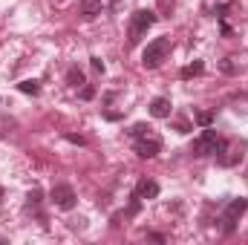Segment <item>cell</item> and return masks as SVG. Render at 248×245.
I'll list each match as a JSON object with an SVG mask.
<instances>
[{
    "mask_svg": "<svg viewBox=\"0 0 248 245\" xmlns=\"http://www.w3.org/2000/svg\"><path fill=\"white\" fill-rule=\"evenodd\" d=\"M156 23V15L150 12V9H136L133 15H130V29H127V44L130 46H136L141 38H144V32L150 29Z\"/></svg>",
    "mask_w": 248,
    "mask_h": 245,
    "instance_id": "cell-1",
    "label": "cell"
},
{
    "mask_svg": "<svg viewBox=\"0 0 248 245\" xmlns=\"http://www.w3.org/2000/svg\"><path fill=\"white\" fill-rule=\"evenodd\" d=\"M219 144H222L219 133H217L214 127H205V130H202V136H196V138H193V144H190V153H193L196 159H205V156H217Z\"/></svg>",
    "mask_w": 248,
    "mask_h": 245,
    "instance_id": "cell-2",
    "label": "cell"
},
{
    "mask_svg": "<svg viewBox=\"0 0 248 245\" xmlns=\"http://www.w3.org/2000/svg\"><path fill=\"white\" fill-rule=\"evenodd\" d=\"M168 55H170V38H156V41L147 44V49L141 55V63H144V69H156V66H162V61Z\"/></svg>",
    "mask_w": 248,
    "mask_h": 245,
    "instance_id": "cell-3",
    "label": "cell"
},
{
    "mask_svg": "<svg viewBox=\"0 0 248 245\" xmlns=\"http://www.w3.org/2000/svg\"><path fill=\"white\" fill-rule=\"evenodd\" d=\"M246 211H248V199L246 196L231 199V202L225 205V214H222V231H225V234H234V228H237V222L243 219Z\"/></svg>",
    "mask_w": 248,
    "mask_h": 245,
    "instance_id": "cell-4",
    "label": "cell"
},
{
    "mask_svg": "<svg viewBox=\"0 0 248 245\" xmlns=\"http://www.w3.org/2000/svg\"><path fill=\"white\" fill-rule=\"evenodd\" d=\"M243 156H246V141H222L219 150H217V162H219L222 168H234V165H240Z\"/></svg>",
    "mask_w": 248,
    "mask_h": 245,
    "instance_id": "cell-5",
    "label": "cell"
},
{
    "mask_svg": "<svg viewBox=\"0 0 248 245\" xmlns=\"http://www.w3.org/2000/svg\"><path fill=\"white\" fill-rule=\"evenodd\" d=\"M49 202L55 205V208H61V211H72L75 208V190L69 187V184H55L52 190H49Z\"/></svg>",
    "mask_w": 248,
    "mask_h": 245,
    "instance_id": "cell-6",
    "label": "cell"
},
{
    "mask_svg": "<svg viewBox=\"0 0 248 245\" xmlns=\"http://www.w3.org/2000/svg\"><path fill=\"white\" fill-rule=\"evenodd\" d=\"M136 153L141 156V159H153V156H159L162 153V141L156 138V136H141V138H136Z\"/></svg>",
    "mask_w": 248,
    "mask_h": 245,
    "instance_id": "cell-7",
    "label": "cell"
},
{
    "mask_svg": "<svg viewBox=\"0 0 248 245\" xmlns=\"http://www.w3.org/2000/svg\"><path fill=\"white\" fill-rule=\"evenodd\" d=\"M170 110H173L170 98H153L150 101V116L153 119H170Z\"/></svg>",
    "mask_w": 248,
    "mask_h": 245,
    "instance_id": "cell-8",
    "label": "cell"
},
{
    "mask_svg": "<svg viewBox=\"0 0 248 245\" xmlns=\"http://www.w3.org/2000/svg\"><path fill=\"white\" fill-rule=\"evenodd\" d=\"M136 196L144 202V199H156L159 196V182H153V179H141V182L136 184Z\"/></svg>",
    "mask_w": 248,
    "mask_h": 245,
    "instance_id": "cell-9",
    "label": "cell"
},
{
    "mask_svg": "<svg viewBox=\"0 0 248 245\" xmlns=\"http://www.w3.org/2000/svg\"><path fill=\"white\" fill-rule=\"evenodd\" d=\"M81 15L84 17H95V15H101L104 12V0H81Z\"/></svg>",
    "mask_w": 248,
    "mask_h": 245,
    "instance_id": "cell-10",
    "label": "cell"
},
{
    "mask_svg": "<svg viewBox=\"0 0 248 245\" xmlns=\"http://www.w3.org/2000/svg\"><path fill=\"white\" fill-rule=\"evenodd\" d=\"M66 84H69V87H81V84H84V72H81L78 66L66 69Z\"/></svg>",
    "mask_w": 248,
    "mask_h": 245,
    "instance_id": "cell-11",
    "label": "cell"
},
{
    "mask_svg": "<svg viewBox=\"0 0 248 245\" xmlns=\"http://www.w3.org/2000/svg\"><path fill=\"white\" fill-rule=\"evenodd\" d=\"M202 69H205V63H202V61H193V63H187L179 75L187 81V78H193V75H202Z\"/></svg>",
    "mask_w": 248,
    "mask_h": 245,
    "instance_id": "cell-12",
    "label": "cell"
},
{
    "mask_svg": "<svg viewBox=\"0 0 248 245\" xmlns=\"http://www.w3.org/2000/svg\"><path fill=\"white\" fill-rule=\"evenodd\" d=\"M17 90L26 92V95H38V92H41V84H38V81H20Z\"/></svg>",
    "mask_w": 248,
    "mask_h": 245,
    "instance_id": "cell-13",
    "label": "cell"
},
{
    "mask_svg": "<svg viewBox=\"0 0 248 245\" xmlns=\"http://www.w3.org/2000/svg\"><path fill=\"white\" fill-rule=\"evenodd\" d=\"M26 208L35 211V214H41V190H32V193L26 196Z\"/></svg>",
    "mask_w": 248,
    "mask_h": 245,
    "instance_id": "cell-14",
    "label": "cell"
},
{
    "mask_svg": "<svg viewBox=\"0 0 248 245\" xmlns=\"http://www.w3.org/2000/svg\"><path fill=\"white\" fill-rule=\"evenodd\" d=\"M130 136H133V138H141V136H150V127H147V124H133V127H130Z\"/></svg>",
    "mask_w": 248,
    "mask_h": 245,
    "instance_id": "cell-15",
    "label": "cell"
},
{
    "mask_svg": "<svg viewBox=\"0 0 248 245\" xmlns=\"http://www.w3.org/2000/svg\"><path fill=\"white\" fill-rule=\"evenodd\" d=\"M211 122H214V116H211V113H196V124H202V127H211Z\"/></svg>",
    "mask_w": 248,
    "mask_h": 245,
    "instance_id": "cell-16",
    "label": "cell"
},
{
    "mask_svg": "<svg viewBox=\"0 0 248 245\" xmlns=\"http://www.w3.org/2000/svg\"><path fill=\"white\" fill-rule=\"evenodd\" d=\"M93 95H95V87H93V84H87V87L81 90V98H84V101H90Z\"/></svg>",
    "mask_w": 248,
    "mask_h": 245,
    "instance_id": "cell-17",
    "label": "cell"
},
{
    "mask_svg": "<svg viewBox=\"0 0 248 245\" xmlns=\"http://www.w3.org/2000/svg\"><path fill=\"white\" fill-rule=\"evenodd\" d=\"M90 66H93L95 72H104V61H101V58H90Z\"/></svg>",
    "mask_w": 248,
    "mask_h": 245,
    "instance_id": "cell-18",
    "label": "cell"
},
{
    "mask_svg": "<svg viewBox=\"0 0 248 245\" xmlns=\"http://www.w3.org/2000/svg\"><path fill=\"white\" fill-rule=\"evenodd\" d=\"M66 141H72V144H87L84 136H72V133H66Z\"/></svg>",
    "mask_w": 248,
    "mask_h": 245,
    "instance_id": "cell-19",
    "label": "cell"
},
{
    "mask_svg": "<svg viewBox=\"0 0 248 245\" xmlns=\"http://www.w3.org/2000/svg\"><path fill=\"white\" fill-rule=\"evenodd\" d=\"M3 193H6V190H3V187H0V199H3Z\"/></svg>",
    "mask_w": 248,
    "mask_h": 245,
    "instance_id": "cell-20",
    "label": "cell"
}]
</instances>
